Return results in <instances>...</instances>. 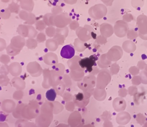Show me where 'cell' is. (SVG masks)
Returning <instances> with one entry per match:
<instances>
[{"mask_svg":"<svg viewBox=\"0 0 147 127\" xmlns=\"http://www.w3.org/2000/svg\"><path fill=\"white\" fill-rule=\"evenodd\" d=\"M111 80V75L109 71L103 69L100 71L96 79V88L105 89L110 83Z\"/></svg>","mask_w":147,"mask_h":127,"instance_id":"cell-1","label":"cell"},{"mask_svg":"<svg viewBox=\"0 0 147 127\" xmlns=\"http://www.w3.org/2000/svg\"><path fill=\"white\" fill-rule=\"evenodd\" d=\"M107 58L111 61L116 62L122 58L123 49L119 46H114L106 53Z\"/></svg>","mask_w":147,"mask_h":127,"instance_id":"cell-2","label":"cell"},{"mask_svg":"<svg viewBox=\"0 0 147 127\" xmlns=\"http://www.w3.org/2000/svg\"><path fill=\"white\" fill-rule=\"evenodd\" d=\"M71 21L70 16L66 12H63L59 15H55L54 18V24L57 26H66Z\"/></svg>","mask_w":147,"mask_h":127,"instance_id":"cell-3","label":"cell"},{"mask_svg":"<svg viewBox=\"0 0 147 127\" xmlns=\"http://www.w3.org/2000/svg\"><path fill=\"white\" fill-rule=\"evenodd\" d=\"M93 55L90 57H86L81 59L79 61V64L82 68L86 69L89 73H91L93 70V67L96 63V60L93 57Z\"/></svg>","mask_w":147,"mask_h":127,"instance_id":"cell-4","label":"cell"},{"mask_svg":"<svg viewBox=\"0 0 147 127\" xmlns=\"http://www.w3.org/2000/svg\"><path fill=\"white\" fill-rule=\"evenodd\" d=\"M75 54L74 48L71 45H66L63 47L60 53L62 57L65 59H71L74 56Z\"/></svg>","mask_w":147,"mask_h":127,"instance_id":"cell-5","label":"cell"},{"mask_svg":"<svg viewBox=\"0 0 147 127\" xmlns=\"http://www.w3.org/2000/svg\"><path fill=\"white\" fill-rule=\"evenodd\" d=\"M21 8L28 12H32L34 7V0H22L20 2Z\"/></svg>","mask_w":147,"mask_h":127,"instance_id":"cell-6","label":"cell"},{"mask_svg":"<svg viewBox=\"0 0 147 127\" xmlns=\"http://www.w3.org/2000/svg\"><path fill=\"white\" fill-rule=\"evenodd\" d=\"M122 49L126 53H134L136 49V46L131 40H127L122 44Z\"/></svg>","mask_w":147,"mask_h":127,"instance_id":"cell-7","label":"cell"},{"mask_svg":"<svg viewBox=\"0 0 147 127\" xmlns=\"http://www.w3.org/2000/svg\"><path fill=\"white\" fill-rule=\"evenodd\" d=\"M115 34L120 38H123L126 36L127 32V27L126 25H119L115 26L114 29Z\"/></svg>","mask_w":147,"mask_h":127,"instance_id":"cell-8","label":"cell"},{"mask_svg":"<svg viewBox=\"0 0 147 127\" xmlns=\"http://www.w3.org/2000/svg\"><path fill=\"white\" fill-rule=\"evenodd\" d=\"M111 63V61L108 59L106 54H102L98 61L99 66L103 69L108 68Z\"/></svg>","mask_w":147,"mask_h":127,"instance_id":"cell-9","label":"cell"},{"mask_svg":"<svg viewBox=\"0 0 147 127\" xmlns=\"http://www.w3.org/2000/svg\"><path fill=\"white\" fill-rule=\"evenodd\" d=\"M100 31L101 35L106 38L110 37L113 33V29L110 26L109 27H101Z\"/></svg>","mask_w":147,"mask_h":127,"instance_id":"cell-10","label":"cell"},{"mask_svg":"<svg viewBox=\"0 0 147 127\" xmlns=\"http://www.w3.org/2000/svg\"><path fill=\"white\" fill-rule=\"evenodd\" d=\"M20 5L13 1L9 5L8 7L11 13L19 14L20 11Z\"/></svg>","mask_w":147,"mask_h":127,"instance_id":"cell-11","label":"cell"},{"mask_svg":"<svg viewBox=\"0 0 147 127\" xmlns=\"http://www.w3.org/2000/svg\"><path fill=\"white\" fill-rule=\"evenodd\" d=\"M56 93L55 90L53 89L49 90L46 93V97L49 101H54L56 97Z\"/></svg>","mask_w":147,"mask_h":127,"instance_id":"cell-12","label":"cell"},{"mask_svg":"<svg viewBox=\"0 0 147 127\" xmlns=\"http://www.w3.org/2000/svg\"><path fill=\"white\" fill-rule=\"evenodd\" d=\"M11 13L8 8L3 9L1 10L0 12V16L1 18L4 20L8 19L11 16Z\"/></svg>","mask_w":147,"mask_h":127,"instance_id":"cell-13","label":"cell"},{"mask_svg":"<svg viewBox=\"0 0 147 127\" xmlns=\"http://www.w3.org/2000/svg\"><path fill=\"white\" fill-rule=\"evenodd\" d=\"M30 16V12L25 10H22L20 11L19 13V16L22 20L27 21Z\"/></svg>","mask_w":147,"mask_h":127,"instance_id":"cell-14","label":"cell"},{"mask_svg":"<svg viewBox=\"0 0 147 127\" xmlns=\"http://www.w3.org/2000/svg\"><path fill=\"white\" fill-rule=\"evenodd\" d=\"M63 9L61 6H55L52 9L51 13L55 15H58L63 13Z\"/></svg>","mask_w":147,"mask_h":127,"instance_id":"cell-15","label":"cell"},{"mask_svg":"<svg viewBox=\"0 0 147 127\" xmlns=\"http://www.w3.org/2000/svg\"><path fill=\"white\" fill-rule=\"evenodd\" d=\"M119 70V67L116 63H114L110 68V73L112 75L116 74L118 73Z\"/></svg>","mask_w":147,"mask_h":127,"instance_id":"cell-16","label":"cell"},{"mask_svg":"<svg viewBox=\"0 0 147 127\" xmlns=\"http://www.w3.org/2000/svg\"><path fill=\"white\" fill-rule=\"evenodd\" d=\"M36 17L35 15L32 12L30 13V16H29V18L26 21L28 23H30V24H33L34 23H35L36 21Z\"/></svg>","mask_w":147,"mask_h":127,"instance_id":"cell-17","label":"cell"},{"mask_svg":"<svg viewBox=\"0 0 147 127\" xmlns=\"http://www.w3.org/2000/svg\"><path fill=\"white\" fill-rule=\"evenodd\" d=\"M97 41L98 44H101V45L105 44L107 42V38L101 35L98 36L97 39Z\"/></svg>","mask_w":147,"mask_h":127,"instance_id":"cell-18","label":"cell"},{"mask_svg":"<svg viewBox=\"0 0 147 127\" xmlns=\"http://www.w3.org/2000/svg\"><path fill=\"white\" fill-rule=\"evenodd\" d=\"M53 15V14L51 13H47L44 15L43 16V21L45 22V23L47 24V25L49 24V18L51 15Z\"/></svg>","mask_w":147,"mask_h":127,"instance_id":"cell-19","label":"cell"},{"mask_svg":"<svg viewBox=\"0 0 147 127\" xmlns=\"http://www.w3.org/2000/svg\"><path fill=\"white\" fill-rule=\"evenodd\" d=\"M65 3L69 5H73L77 2V0H63Z\"/></svg>","mask_w":147,"mask_h":127,"instance_id":"cell-20","label":"cell"},{"mask_svg":"<svg viewBox=\"0 0 147 127\" xmlns=\"http://www.w3.org/2000/svg\"><path fill=\"white\" fill-rule=\"evenodd\" d=\"M2 2L4 3H7L9 2L10 0H1Z\"/></svg>","mask_w":147,"mask_h":127,"instance_id":"cell-21","label":"cell"},{"mask_svg":"<svg viewBox=\"0 0 147 127\" xmlns=\"http://www.w3.org/2000/svg\"><path fill=\"white\" fill-rule=\"evenodd\" d=\"M16 1H18V2H21V1H22V0H16Z\"/></svg>","mask_w":147,"mask_h":127,"instance_id":"cell-22","label":"cell"},{"mask_svg":"<svg viewBox=\"0 0 147 127\" xmlns=\"http://www.w3.org/2000/svg\"><path fill=\"white\" fill-rule=\"evenodd\" d=\"M34 1H36V0H34Z\"/></svg>","mask_w":147,"mask_h":127,"instance_id":"cell-23","label":"cell"},{"mask_svg":"<svg viewBox=\"0 0 147 127\" xmlns=\"http://www.w3.org/2000/svg\"><path fill=\"white\" fill-rule=\"evenodd\" d=\"M45 1H47V0H45Z\"/></svg>","mask_w":147,"mask_h":127,"instance_id":"cell-24","label":"cell"}]
</instances>
